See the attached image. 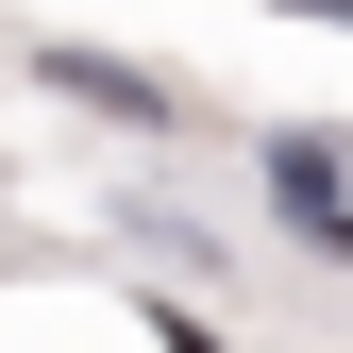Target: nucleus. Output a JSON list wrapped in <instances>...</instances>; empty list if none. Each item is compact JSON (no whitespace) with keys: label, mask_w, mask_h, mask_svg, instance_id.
Wrapping results in <instances>:
<instances>
[{"label":"nucleus","mask_w":353,"mask_h":353,"mask_svg":"<svg viewBox=\"0 0 353 353\" xmlns=\"http://www.w3.org/2000/svg\"><path fill=\"white\" fill-rule=\"evenodd\" d=\"M51 84H68V101H101V118H185L152 68H118V51H51Z\"/></svg>","instance_id":"obj_1"},{"label":"nucleus","mask_w":353,"mask_h":353,"mask_svg":"<svg viewBox=\"0 0 353 353\" xmlns=\"http://www.w3.org/2000/svg\"><path fill=\"white\" fill-rule=\"evenodd\" d=\"M152 353H219V320L202 303H152Z\"/></svg>","instance_id":"obj_2"},{"label":"nucleus","mask_w":353,"mask_h":353,"mask_svg":"<svg viewBox=\"0 0 353 353\" xmlns=\"http://www.w3.org/2000/svg\"><path fill=\"white\" fill-rule=\"evenodd\" d=\"M303 17H320V34H353V0H303Z\"/></svg>","instance_id":"obj_3"}]
</instances>
